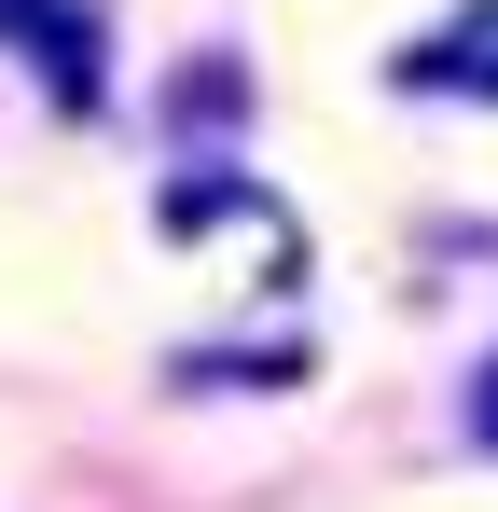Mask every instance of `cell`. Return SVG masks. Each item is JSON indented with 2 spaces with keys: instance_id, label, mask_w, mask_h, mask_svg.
Masks as SVG:
<instances>
[{
  "instance_id": "cell-2",
  "label": "cell",
  "mask_w": 498,
  "mask_h": 512,
  "mask_svg": "<svg viewBox=\"0 0 498 512\" xmlns=\"http://www.w3.org/2000/svg\"><path fill=\"white\" fill-rule=\"evenodd\" d=\"M485 443H498V374H485Z\"/></svg>"
},
{
  "instance_id": "cell-1",
  "label": "cell",
  "mask_w": 498,
  "mask_h": 512,
  "mask_svg": "<svg viewBox=\"0 0 498 512\" xmlns=\"http://www.w3.org/2000/svg\"><path fill=\"white\" fill-rule=\"evenodd\" d=\"M0 28H28V42L56 56V97H83V28L56 14V0H0Z\"/></svg>"
}]
</instances>
